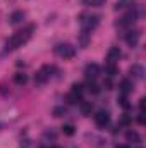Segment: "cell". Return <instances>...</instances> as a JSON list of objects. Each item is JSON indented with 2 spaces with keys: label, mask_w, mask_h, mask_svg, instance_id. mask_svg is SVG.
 <instances>
[{
  "label": "cell",
  "mask_w": 146,
  "mask_h": 148,
  "mask_svg": "<svg viewBox=\"0 0 146 148\" xmlns=\"http://www.w3.org/2000/svg\"><path fill=\"white\" fill-rule=\"evenodd\" d=\"M115 148H129V147H127V145H117Z\"/></svg>",
  "instance_id": "cell-25"
},
{
  "label": "cell",
  "mask_w": 146,
  "mask_h": 148,
  "mask_svg": "<svg viewBox=\"0 0 146 148\" xmlns=\"http://www.w3.org/2000/svg\"><path fill=\"white\" fill-rule=\"evenodd\" d=\"M138 122H139V124H145V112H139V115H138Z\"/></svg>",
  "instance_id": "cell-24"
},
{
  "label": "cell",
  "mask_w": 146,
  "mask_h": 148,
  "mask_svg": "<svg viewBox=\"0 0 146 148\" xmlns=\"http://www.w3.org/2000/svg\"><path fill=\"white\" fill-rule=\"evenodd\" d=\"M139 36H141V33L138 31V29H127V33H126V43L129 45V47H136L138 43H139Z\"/></svg>",
  "instance_id": "cell-8"
},
{
  "label": "cell",
  "mask_w": 146,
  "mask_h": 148,
  "mask_svg": "<svg viewBox=\"0 0 146 148\" xmlns=\"http://www.w3.org/2000/svg\"><path fill=\"white\" fill-rule=\"evenodd\" d=\"M131 91H132V83H131L129 79H124V81L119 84V93H120V97H127Z\"/></svg>",
  "instance_id": "cell-10"
},
{
  "label": "cell",
  "mask_w": 146,
  "mask_h": 148,
  "mask_svg": "<svg viewBox=\"0 0 146 148\" xmlns=\"http://www.w3.org/2000/svg\"><path fill=\"white\" fill-rule=\"evenodd\" d=\"M100 66L98 64H95V62H89L86 67H84V76H86V79H89V81H95L98 76H100Z\"/></svg>",
  "instance_id": "cell-6"
},
{
  "label": "cell",
  "mask_w": 146,
  "mask_h": 148,
  "mask_svg": "<svg viewBox=\"0 0 146 148\" xmlns=\"http://www.w3.org/2000/svg\"><path fill=\"white\" fill-rule=\"evenodd\" d=\"M64 112H65L64 107H59V109H55V110H53V114H55L57 117H60V114H64Z\"/></svg>",
  "instance_id": "cell-23"
},
{
  "label": "cell",
  "mask_w": 146,
  "mask_h": 148,
  "mask_svg": "<svg viewBox=\"0 0 146 148\" xmlns=\"http://www.w3.org/2000/svg\"><path fill=\"white\" fill-rule=\"evenodd\" d=\"M89 38H91V33H88V31L81 29V35H79V43H81V47H88Z\"/></svg>",
  "instance_id": "cell-17"
},
{
  "label": "cell",
  "mask_w": 146,
  "mask_h": 148,
  "mask_svg": "<svg viewBox=\"0 0 146 148\" xmlns=\"http://www.w3.org/2000/svg\"><path fill=\"white\" fill-rule=\"evenodd\" d=\"M126 138H127V141H129V143H134V145L141 143V136H139V134H138L136 131H127Z\"/></svg>",
  "instance_id": "cell-15"
},
{
  "label": "cell",
  "mask_w": 146,
  "mask_h": 148,
  "mask_svg": "<svg viewBox=\"0 0 146 148\" xmlns=\"http://www.w3.org/2000/svg\"><path fill=\"white\" fill-rule=\"evenodd\" d=\"M79 107H81V112H83L84 115H89V114H91V109H93L91 102H84V100L79 102Z\"/></svg>",
  "instance_id": "cell-18"
},
{
  "label": "cell",
  "mask_w": 146,
  "mask_h": 148,
  "mask_svg": "<svg viewBox=\"0 0 146 148\" xmlns=\"http://www.w3.org/2000/svg\"><path fill=\"white\" fill-rule=\"evenodd\" d=\"M52 148H59V147H52Z\"/></svg>",
  "instance_id": "cell-26"
},
{
  "label": "cell",
  "mask_w": 146,
  "mask_h": 148,
  "mask_svg": "<svg viewBox=\"0 0 146 148\" xmlns=\"http://www.w3.org/2000/svg\"><path fill=\"white\" fill-rule=\"evenodd\" d=\"M24 17H26V14L23 12V10H16V12H12L10 14V17H9V24H19V23H23L24 21Z\"/></svg>",
  "instance_id": "cell-12"
},
{
  "label": "cell",
  "mask_w": 146,
  "mask_h": 148,
  "mask_svg": "<svg viewBox=\"0 0 146 148\" xmlns=\"http://www.w3.org/2000/svg\"><path fill=\"white\" fill-rule=\"evenodd\" d=\"M14 83H16L17 86H24V84L28 83V74H24V73L14 74Z\"/></svg>",
  "instance_id": "cell-14"
},
{
  "label": "cell",
  "mask_w": 146,
  "mask_h": 148,
  "mask_svg": "<svg viewBox=\"0 0 146 148\" xmlns=\"http://www.w3.org/2000/svg\"><path fill=\"white\" fill-rule=\"evenodd\" d=\"M119 73V69H117V64H105V74H107V77H113L115 74Z\"/></svg>",
  "instance_id": "cell-16"
},
{
  "label": "cell",
  "mask_w": 146,
  "mask_h": 148,
  "mask_svg": "<svg viewBox=\"0 0 146 148\" xmlns=\"http://www.w3.org/2000/svg\"><path fill=\"white\" fill-rule=\"evenodd\" d=\"M136 19H138V12H136L134 7H132V9L127 10V14H124V16L115 23V26H117V28H124V29H131L132 24L136 23Z\"/></svg>",
  "instance_id": "cell-4"
},
{
  "label": "cell",
  "mask_w": 146,
  "mask_h": 148,
  "mask_svg": "<svg viewBox=\"0 0 146 148\" xmlns=\"http://www.w3.org/2000/svg\"><path fill=\"white\" fill-rule=\"evenodd\" d=\"M86 88H88V91H89V93H93V95L100 93V86H98L95 81H89V79H88V84H86Z\"/></svg>",
  "instance_id": "cell-19"
},
{
  "label": "cell",
  "mask_w": 146,
  "mask_h": 148,
  "mask_svg": "<svg viewBox=\"0 0 146 148\" xmlns=\"http://www.w3.org/2000/svg\"><path fill=\"white\" fill-rule=\"evenodd\" d=\"M131 76H132L134 79H143V77H145V69H143V66L134 64V66L131 67Z\"/></svg>",
  "instance_id": "cell-13"
},
{
  "label": "cell",
  "mask_w": 146,
  "mask_h": 148,
  "mask_svg": "<svg viewBox=\"0 0 146 148\" xmlns=\"http://www.w3.org/2000/svg\"><path fill=\"white\" fill-rule=\"evenodd\" d=\"M79 24H81V29L91 33L98 24H100V16L98 14H83L79 17Z\"/></svg>",
  "instance_id": "cell-2"
},
{
  "label": "cell",
  "mask_w": 146,
  "mask_h": 148,
  "mask_svg": "<svg viewBox=\"0 0 146 148\" xmlns=\"http://www.w3.org/2000/svg\"><path fill=\"white\" fill-rule=\"evenodd\" d=\"M53 52H55V55H59L60 59L67 60V59H72L74 55H76V47H72L71 43H59V45H55Z\"/></svg>",
  "instance_id": "cell-5"
},
{
  "label": "cell",
  "mask_w": 146,
  "mask_h": 148,
  "mask_svg": "<svg viewBox=\"0 0 146 148\" xmlns=\"http://www.w3.org/2000/svg\"><path fill=\"white\" fill-rule=\"evenodd\" d=\"M57 69L53 66H43L41 69H38L36 74H35V84H45L52 79V76Z\"/></svg>",
  "instance_id": "cell-3"
},
{
  "label": "cell",
  "mask_w": 146,
  "mask_h": 148,
  "mask_svg": "<svg viewBox=\"0 0 146 148\" xmlns=\"http://www.w3.org/2000/svg\"><path fill=\"white\" fill-rule=\"evenodd\" d=\"M122 57V52H120V48L119 47H112L108 50V53H107V62L108 64H117V60Z\"/></svg>",
  "instance_id": "cell-9"
},
{
  "label": "cell",
  "mask_w": 146,
  "mask_h": 148,
  "mask_svg": "<svg viewBox=\"0 0 146 148\" xmlns=\"http://www.w3.org/2000/svg\"><path fill=\"white\" fill-rule=\"evenodd\" d=\"M134 7V0H117L113 5V10H127Z\"/></svg>",
  "instance_id": "cell-11"
},
{
  "label": "cell",
  "mask_w": 146,
  "mask_h": 148,
  "mask_svg": "<svg viewBox=\"0 0 146 148\" xmlns=\"http://www.w3.org/2000/svg\"><path fill=\"white\" fill-rule=\"evenodd\" d=\"M84 5H89V7H100L105 3V0H83Z\"/></svg>",
  "instance_id": "cell-21"
},
{
  "label": "cell",
  "mask_w": 146,
  "mask_h": 148,
  "mask_svg": "<svg viewBox=\"0 0 146 148\" xmlns=\"http://www.w3.org/2000/svg\"><path fill=\"white\" fill-rule=\"evenodd\" d=\"M95 124L98 126V127H107L110 124V114L107 110H100L95 114Z\"/></svg>",
  "instance_id": "cell-7"
},
{
  "label": "cell",
  "mask_w": 146,
  "mask_h": 148,
  "mask_svg": "<svg viewBox=\"0 0 146 148\" xmlns=\"http://www.w3.org/2000/svg\"><path fill=\"white\" fill-rule=\"evenodd\" d=\"M72 93H76L77 97H81L83 98V93H84V86L83 84H79V83H74L72 84V90H71Z\"/></svg>",
  "instance_id": "cell-20"
},
{
  "label": "cell",
  "mask_w": 146,
  "mask_h": 148,
  "mask_svg": "<svg viewBox=\"0 0 146 148\" xmlns=\"http://www.w3.org/2000/svg\"><path fill=\"white\" fill-rule=\"evenodd\" d=\"M62 131H64V134L72 136V134H74V126H72V124H65V126L62 127Z\"/></svg>",
  "instance_id": "cell-22"
},
{
  "label": "cell",
  "mask_w": 146,
  "mask_h": 148,
  "mask_svg": "<svg viewBox=\"0 0 146 148\" xmlns=\"http://www.w3.org/2000/svg\"><path fill=\"white\" fill-rule=\"evenodd\" d=\"M33 31H35V26H33V24H29V26H26V28L16 31L12 36L5 41V50H7V52H12V50H17L19 47H23V45L31 38Z\"/></svg>",
  "instance_id": "cell-1"
}]
</instances>
